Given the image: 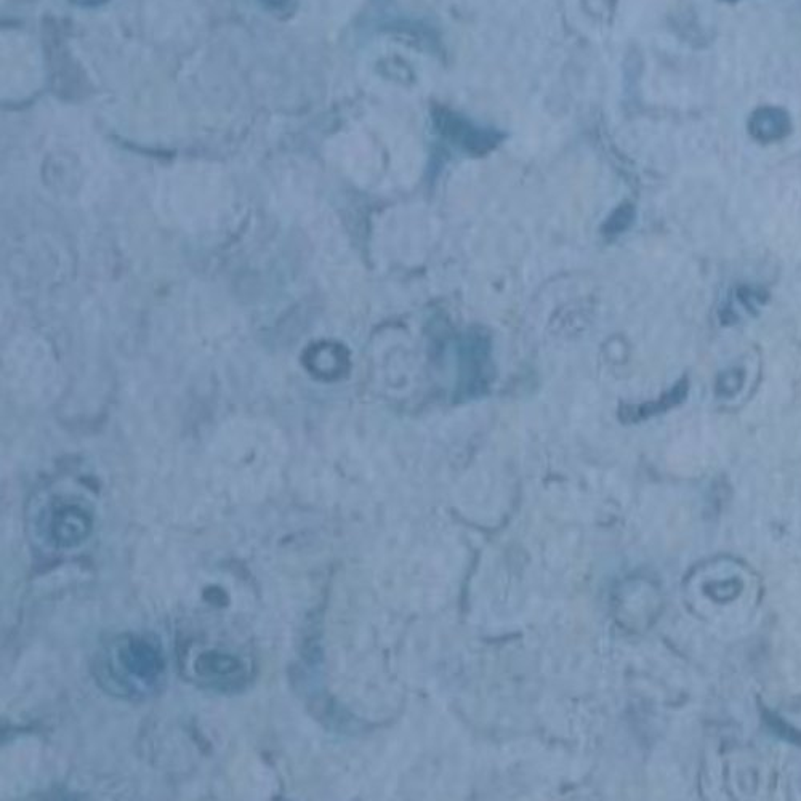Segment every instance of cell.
<instances>
[{"label": "cell", "mask_w": 801, "mask_h": 801, "mask_svg": "<svg viewBox=\"0 0 801 801\" xmlns=\"http://www.w3.org/2000/svg\"><path fill=\"white\" fill-rule=\"evenodd\" d=\"M742 380H744L742 371L726 372L725 375H721L718 382V391L723 390V395H734L742 387Z\"/></svg>", "instance_id": "5b68a950"}, {"label": "cell", "mask_w": 801, "mask_h": 801, "mask_svg": "<svg viewBox=\"0 0 801 801\" xmlns=\"http://www.w3.org/2000/svg\"><path fill=\"white\" fill-rule=\"evenodd\" d=\"M688 395V380H681L677 387L672 388L669 393H665L662 398L654 403L643 404V406H624L620 407V419L625 422H638V420L648 419L659 412L669 411L670 407L678 406L685 401Z\"/></svg>", "instance_id": "3957f363"}, {"label": "cell", "mask_w": 801, "mask_h": 801, "mask_svg": "<svg viewBox=\"0 0 801 801\" xmlns=\"http://www.w3.org/2000/svg\"><path fill=\"white\" fill-rule=\"evenodd\" d=\"M119 662L124 670L140 680H156L159 673L162 672L159 653L145 640H137V638L127 641L119 648Z\"/></svg>", "instance_id": "6da1fadb"}, {"label": "cell", "mask_w": 801, "mask_h": 801, "mask_svg": "<svg viewBox=\"0 0 801 801\" xmlns=\"http://www.w3.org/2000/svg\"><path fill=\"white\" fill-rule=\"evenodd\" d=\"M71 2L79 5V7H85V9H93V7H100V5L106 4L108 0H71Z\"/></svg>", "instance_id": "52a82bcc"}, {"label": "cell", "mask_w": 801, "mask_h": 801, "mask_svg": "<svg viewBox=\"0 0 801 801\" xmlns=\"http://www.w3.org/2000/svg\"><path fill=\"white\" fill-rule=\"evenodd\" d=\"M260 2L265 5L266 9L279 12V10L286 9L290 0H260Z\"/></svg>", "instance_id": "8992f818"}, {"label": "cell", "mask_w": 801, "mask_h": 801, "mask_svg": "<svg viewBox=\"0 0 801 801\" xmlns=\"http://www.w3.org/2000/svg\"><path fill=\"white\" fill-rule=\"evenodd\" d=\"M90 529V520L84 512L77 508L61 510L53 520V534L57 544L73 547L79 544Z\"/></svg>", "instance_id": "7a4b0ae2"}, {"label": "cell", "mask_w": 801, "mask_h": 801, "mask_svg": "<svg viewBox=\"0 0 801 801\" xmlns=\"http://www.w3.org/2000/svg\"><path fill=\"white\" fill-rule=\"evenodd\" d=\"M198 665V670H201L202 673L214 675L217 678L231 677L233 673L242 669L238 659H234L231 656H223V654H204Z\"/></svg>", "instance_id": "277c9868"}]
</instances>
